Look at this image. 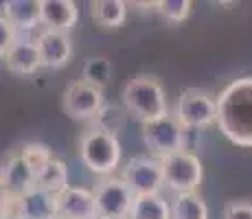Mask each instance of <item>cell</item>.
Here are the masks:
<instances>
[{
    "instance_id": "cell-1",
    "label": "cell",
    "mask_w": 252,
    "mask_h": 219,
    "mask_svg": "<svg viewBox=\"0 0 252 219\" xmlns=\"http://www.w3.org/2000/svg\"><path fill=\"white\" fill-rule=\"evenodd\" d=\"M217 127L241 149H252V77H239L217 94Z\"/></svg>"
},
{
    "instance_id": "cell-2",
    "label": "cell",
    "mask_w": 252,
    "mask_h": 219,
    "mask_svg": "<svg viewBox=\"0 0 252 219\" xmlns=\"http://www.w3.org/2000/svg\"><path fill=\"white\" fill-rule=\"evenodd\" d=\"M121 99H123V108L127 110V114L132 119L140 121L143 125L171 114L164 86L160 84V79H156L152 75L132 77L123 86Z\"/></svg>"
},
{
    "instance_id": "cell-3",
    "label": "cell",
    "mask_w": 252,
    "mask_h": 219,
    "mask_svg": "<svg viewBox=\"0 0 252 219\" xmlns=\"http://www.w3.org/2000/svg\"><path fill=\"white\" fill-rule=\"evenodd\" d=\"M79 160L90 173L99 178L116 175L123 160V147L121 140L112 134L90 127L79 136Z\"/></svg>"
},
{
    "instance_id": "cell-4",
    "label": "cell",
    "mask_w": 252,
    "mask_h": 219,
    "mask_svg": "<svg viewBox=\"0 0 252 219\" xmlns=\"http://www.w3.org/2000/svg\"><path fill=\"white\" fill-rule=\"evenodd\" d=\"M171 114L187 131L211 127L217 123V94L202 88H187L180 92Z\"/></svg>"
},
{
    "instance_id": "cell-5",
    "label": "cell",
    "mask_w": 252,
    "mask_h": 219,
    "mask_svg": "<svg viewBox=\"0 0 252 219\" xmlns=\"http://www.w3.org/2000/svg\"><path fill=\"white\" fill-rule=\"evenodd\" d=\"M160 164H162L164 188H169L173 195L197 193L202 178H204V167H202V160L193 152H189V149L178 152L160 160Z\"/></svg>"
},
{
    "instance_id": "cell-6",
    "label": "cell",
    "mask_w": 252,
    "mask_h": 219,
    "mask_svg": "<svg viewBox=\"0 0 252 219\" xmlns=\"http://www.w3.org/2000/svg\"><path fill=\"white\" fill-rule=\"evenodd\" d=\"M189 131L178 123L173 114H167L158 121L143 125V143L149 149V156L156 160H164L169 156L187 149Z\"/></svg>"
},
{
    "instance_id": "cell-7",
    "label": "cell",
    "mask_w": 252,
    "mask_h": 219,
    "mask_svg": "<svg viewBox=\"0 0 252 219\" xmlns=\"http://www.w3.org/2000/svg\"><path fill=\"white\" fill-rule=\"evenodd\" d=\"M96 206V217L99 219H127L132 211L134 193L129 187L121 180V175H110L101 178L92 188Z\"/></svg>"
},
{
    "instance_id": "cell-8",
    "label": "cell",
    "mask_w": 252,
    "mask_h": 219,
    "mask_svg": "<svg viewBox=\"0 0 252 219\" xmlns=\"http://www.w3.org/2000/svg\"><path fill=\"white\" fill-rule=\"evenodd\" d=\"M119 175L134 195H152L164 188L162 164L152 156H132L125 167H121Z\"/></svg>"
},
{
    "instance_id": "cell-9",
    "label": "cell",
    "mask_w": 252,
    "mask_h": 219,
    "mask_svg": "<svg viewBox=\"0 0 252 219\" xmlns=\"http://www.w3.org/2000/svg\"><path fill=\"white\" fill-rule=\"evenodd\" d=\"M105 105V94L101 88L86 84L84 79H75L66 86L62 94V108L72 121L88 123L94 121L101 108Z\"/></svg>"
},
{
    "instance_id": "cell-10",
    "label": "cell",
    "mask_w": 252,
    "mask_h": 219,
    "mask_svg": "<svg viewBox=\"0 0 252 219\" xmlns=\"http://www.w3.org/2000/svg\"><path fill=\"white\" fill-rule=\"evenodd\" d=\"M0 178H2L4 187L11 191V195L18 199L35 187L37 171H35V167L29 162V158L24 156L22 149H16V152L2 162V167H0Z\"/></svg>"
},
{
    "instance_id": "cell-11",
    "label": "cell",
    "mask_w": 252,
    "mask_h": 219,
    "mask_svg": "<svg viewBox=\"0 0 252 219\" xmlns=\"http://www.w3.org/2000/svg\"><path fill=\"white\" fill-rule=\"evenodd\" d=\"M35 44L40 48L42 68L48 70H60V68L68 66L72 60V40L68 33H57V31H42L35 37Z\"/></svg>"
},
{
    "instance_id": "cell-12",
    "label": "cell",
    "mask_w": 252,
    "mask_h": 219,
    "mask_svg": "<svg viewBox=\"0 0 252 219\" xmlns=\"http://www.w3.org/2000/svg\"><path fill=\"white\" fill-rule=\"evenodd\" d=\"M57 215L64 219H92L96 217L92 188L68 187L57 195Z\"/></svg>"
},
{
    "instance_id": "cell-13",
    "label": "cell",
    "mask_w": 252,
    "mask_h": 219,
    "mask_svg": "<svg viewBox=\"0 0 252 219\" xmlns=\"http://www.w3.org/2000/svg\"><path fill=\"white\" fill-rule=\"evenodd\" d=\"M79 22V9L72 0H42V27L46 31L68 33Z\"/></svg>"
},
{
    "instance_id": "cell-14",
    "label": "cell",
    "mask_w": 252,
    "mask_h": 219,
    "mask_svg": "<svg viewBox=\"0 0 252 219\" xmlns=\"http://www.w3.org/2000/svg\"><path fill=\"white\" fill-rule=\"evenodd\" d=\"M18 219H53L57 217V195L33 187L22 197L16 199Z\"/></svg>"
},
{
    "instance_id": "cell-15",
    "label": "cell",
    "mask_w": 252,
    "mask_h": 219,
    "mask_svg": "<svg viewBox=\"0 0 252 219\" xmlns=\"http://www.w3.org/2000/svg\"><path fill=\"white\" fill-rule=\"evenodd\" d=\"M4 66L9 72L18 77H31L42 68V57L40 48L35 40H18L13 48L4 57Z\"/></svg>"
},
{
    "instance_id": "cell-16",
    "label": "cell",
    "mask_w": 252,
    "mask_h": 219,
    "mask_svg": "<svg viewBox=\"0 0 252 219\" xmlns=\"http://www.w3.org/2000/svg\"><path fill=\"white\" fill-rule=\"evenodd\" d=\"M2 16L16 31H33L42 27V0H7L2 2Z\"/></svg>"
},
{
    "instance_id": "cell-17",
    "label": "cell",
    "mask_w": 252,
    "mask_h": 219,
    "mask_svg": "<svg viewBox=\"0 0 252 219\" xmlns=\"http://www.w3.org/2000/svg\"><path fill=\"white\" fill-rule=\"evenodd\" d=\"M127 7L125 0H92L90 18L103 29H121L127 20Z\"/></svg>"
},
{
    "instance_id": "cell-18",
    "label": "cell",
    "mask_w": 252,
    "mask_h": 219,
    "mask_svg": "<svg viewBox=\"0 0 252 219\" xmlns=\"http://www.w3.org/2000/svg\"><path fill=\"white\" fill-rule=\"evenodd\" d=\"M68 180H70L68 164H66L62 158H55V156H53V158L48 160L44 167L37 171L35 187L42 188V191L53 193V195H60L64 188L70 187Z\"/></svg>"
},
{
    "instance_id": "cell-19",
    "label": "cell",
    "mask_w": 252,
    "mask_h": 219,
    "mask_svg": "<svg viewBox=\"0 0 252 219\" xmlns=\"http://www.w3.org/2000/svg\"><path fill=\"white\" fill-rule=\"evenodd\" d=\"M127 219H173L171 202L162 193L136 195L132 202V211H129Z\"/></svg>"
},
{
    "instance_id": "cell-20",
    "label": "cell",
    "mask_w": 252,
    "mask_h": 219,
    "mask_svg": "<svg viewBox=\"0 0 252 219\" xmlns=\"http://www.w3.org/2000/svg\"><path fill=\"white\" fill-rule=\"evenodd\" d=\"M208 206L200 193H182L171 199L173 219H208Z\"/></svg>"
},
{
    "instance_id": "cell-21",
    "label": "cell",
    "mask_w": 252,
    "mask_h": 219,
    "mask_svg": "<svg viewBox=\"0 0 252 219\" xmlns=\"http://www.w3.org/2000/svg\"><path fill=\"white\" fill-rule=\"evenodd\" d=\"M127 119H129V114L123 105L105 103L99 114H96V119L92 121V127L105 131V134H112L119 138V134L125 129V125H127Z\"/></svg>"
},
{
    "instance_id": "cell-22",
    "label": "cell",
    "mask_w": 252,
    "mask_h": 219,
    "mask_svg": "<svg viewBox=\"0 0 252 219\" xmlns=\"http://www.w3.org/2000/svg\"><path fill=\"white\" fill-rule=\"evenodd\" d=\"M81 79H84L86 84L105 90V88L110 86V81H112V62L103 55L88 57L84 68H81Z\"/></svg>"
},
{
    "instance_id": "cell-23",
    "label": "cell",
    "mask_w": 252,
    "mask_h": 219,
    "mask_svg": "<svg viewBox=\"0 0 252 219\" xmlns=\"http://www.w3.org/2000/svg\"><path fill=\"white\" fill-rule=\"evenodd\" d=\"M191 9H193L191 0H158L156 2V11L171 24L184 22L191 16Z\"/></svg>"
},
{
    "instance_id": "cell-24",
    "label": "cell",
    "mask_w": 252,
    "mask_h": 219,
    "mask_svg": "<svg viewBox=\"0 0 252 219\" xmlns=\"http://www.w3.org/2000/svg\"><path fill=\"white\" fill-rule=\"evenodd\" d=\"M18 40H20V37H18L16 27H13V24L9 22L2 13H0V60L7 57V53L11 51L13 44H16Z\"/></svg>"
},
{
    "instance_id": "cell-25",
    "label": "cell",
    "mask_w": 252,
    "mask_h": 219,
    "mask_svg": "<svg viewBox=\"0 0 252 219\" xmlns=\"http://www.w3.org/2000/svg\"><path fill=\"white\" fill-rule=\"evenodd\" d=\"M221 219H252V202L250 199H230V202H226Z\"/></svg>"
},
{
    "instance_id": "cell-26",
    "label": "cell",
    "mask_w": 252,
    "mask_h": 219,
    "mask_svg": "<svg viewBox=\"0 0 252 219\" xmlns=\"http://www.w3.org/2000/svg\"><path fill=\"white\" fill-rule=\"evenodd\" d=\"M13 215H16V197L0 178V219H11Z\"/></svg>"
},
{
    "instance_id": "cell-27",
    "label": "cell",
    "mask_w": 252,
    "mask_h": 219,
    "mask_svg": "<svg viewBox=\"0 0 252 219\" xmlns=\"http://www.w3.org/2000/svg\"><path fill=\"white\" fill-rule=\"evenodd\" d=\"M53 219H64V217H60V215H57V217H53Z\"/></svg>"
},
{
    "instance_id": "cell-28",
    "label": "cell",
    "mask_w": 252,
    "mask_h": 219,
    "mask_svg": "<svg viewBox=\"0 0 252 219\" xmlns=\"http://www.w3.org/2000/svg\"><path fill=\"white\" fill-rule=\"evenodd\" d=\"M92 219H99V217H92Z\"/></svg>"
},
{
    "instance_id": "cell-29",
    "label": "cell",
    "mask_w": 252,
    "mask_h": 219,
    "mask_svg": "<svg viewBox=\"0 0 252 219\" xmlns=\"http://www.w3.org/2000/svg\"><path fill=\"white\" fill-rule=\"evenodd\" d=\"M11 219H18V217H11Z\"/></svg>"
}]
</instances>
